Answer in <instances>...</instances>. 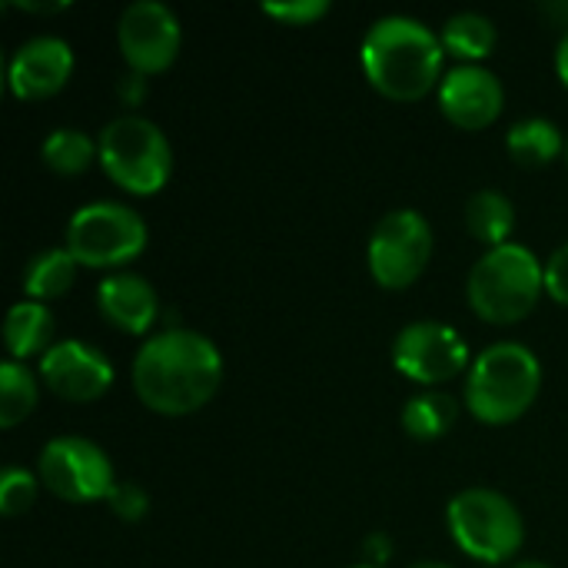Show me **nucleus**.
Returning <instances> with one entry per match:
<instances>
[{
    "mask_svg": "<svg viewBox=\"0 0 568 568\" xmlns=\"http://www.w3.org/2000/svg\"><path fill=\"white\" fill-rule=\"evenodd\" d=\"M33 499H37V479L20 466H7L0 473V513L20 516L33 506Z\"/></svg>",
    "mask_w": 568,
    "mask_h": 568,
    "instance_id": "obj_24",
    "label": "nucleus"
},
{
    "mask_svg": "<svg viewBox=\"0 0 568 568\" xmlns=\"http://www.w3.org/2000/svg\"><path fill=\"white\" fill-rule=\"evenodd\" d=\"M97 150H100L97 160L106 170V176L136 196H150V193L163 190L170 180V170H173L170 140L146 116L123 113V116L110 120L100 130Z\"/></svg>",
    "mask_w": 568,
    "mask_h": 568,
    "instance_id": "obj_5",
    "label": "nucleus"
},
{
    "mask_svg": "<svg viewBox=\"0 0 568 568\" xmlns=\"http://www.w3.org/2000/svg\"><path fill=\"white\" fill-rule=\"evenodd\" d=\"M50 339H53V316L43 303L37 300H23L17 303L10 313H7V323H3V343H7V353L10 359H27V356H43L50 349Z\"/></svg>",
    "mask_w": 568,
    "mask_h": 568,
    "instance_id": "obj_16",
    "label": "nucleus"
},
{
    "mask_svg": "<svg viewBox=\"0 0 568 568\" xmlns=\"http://www.w3.org/2000/svg\"><path fill=\"white\" fill-rule=\"evenodd\" d=\"M106 503H110V509H113L120 519H126V523L143 519V516H146V509H150L146 493H143L140 486H133V483H116V486H113V493L106 496Z\"/></svg>",
    "mask_w": 568,
    "mask_h": 568,
    "instance_id": "obj_26",
    "label": "nucleus"
},
{
    "mask_svg": "<svg viewBox=\"0 0 568 568\" xmlns=\"http://www.w3.org/2000/svg\"><path fill=\"white\" fill-rule=\"evenodd\" d=\"M443 47L459 57V60H483L489 57V50L496 47V23L486 17V13H476V10H463V13H453L446 23H443V33H439Z\"/></svg>",
    "mask_w": 568,
    "mask_h": 568,
    "instance_id": "obj_19",
    "label": "nucleus"
},
{
    "mask_svg": "<svg viewBox=\"0 0 568 568\" xmlns=\"http://www.w3.org/2000/svg\"><path fill=\"white\" fill-rule=\"evenodd\" d=\"M77 266H80V263L70 256L67 246H63V250H43V253H37V256L27 263V270H23V293H27L30 300H37V303L57 300V296H63V293L73 286Z\"/></svg>",
    "mask_w": 568,
    "mask_h": 568,
    "instance_id": "obj_18",
    "label": "nucleus"
},
{
    "mask_svg": "<svg viewBox=\"0 0 568 568\" xmlns=\"http://www.w3.org/2000/svg\"><path fill=\"white\" fill-rule=\"evenodd\" d=\"M546 293L568 306V243L559 246L546 263Z\"/></svg>",
    "mask_w": 568,
    "mask_h": 568,
    "instance_id": "obj_27",
    "label": "nucleus"
},
{
    "mask_svg": "<svg viewBox=\"0 0 568 568\" xmlns=\"http://www.w3.org/2000/svg\"><path fill=\"white\" fill-rule=\"evenodd\" d=\"M439 106L456 126L483 130L503 110V83L479 63L453 67L439 83Z\"/></svg>",
    "mask_w": 568,
    "mask_h": 568,
    "instance_id": "obj_14",
    "label": "nucleus"
},
{
    "mask_svg": "<svg viewBox=\"0 0 568 568\" xmlns=\"http://www.w3.org/2000/svg\"><path fill=\"white\" fill-rule=\"evenodd\" d=\"M369 270L379 286L403 290L426 270L433 256V230L423 213L416 210H393L386 213L369 236Z\"/></svg>",
    "mask_w": 568,
    "mask_h": 568,
    "instance_id": "obj_9",
    "label": "nucleus"
},
{
    "mask_svg": "<svg viewBox=\"0 0 568 568\" xmlns=\"http://www.w3.org/2000/svg\"><path fill=\"white\" fill-rule=\"evenodd\" d=\"M509 153L516 163L523 166H546L559 156L562 150V136L556 130L552 120L546 116H529V120H519L513 130H509Z\"/></svg>",
    "mask_w": 568,
    "mask_h": 568,
    "instance_id": "obj_20",
    "label": "nucleus"
},
{
    "mask_svg": "<svg viewBox=\"0 0 568 568\" xmlns=\"http://www.w3.org/2000/svg\"><path fill=\"white\" fill-rule=\"evenodd\" d=\"M17 7H20V10H33V13H57V10L67 7V0H63V3H33V0H20Z\"/></svg>",
    "mask_w": 568,
    "mask_h": 568,
    "instance_id": "obj_30",
    "label": "nucleus"
},
{
    "mask_svg": "<svg viewBox=\"0 0 568 568\" xmlns=\"http://www.w3.org/2000/svg\"><path fill=\"white\" fill-rule=\"evenodd\" d=\"M73 70V50L53 33L30 37L17 47L7 67V83L20 100H43L57 93Z\"/></svg>",
    "mask_w": 568,
    "mask_h": 568,
    "instance_id": "obj_13",
    "label": "nucleus"
},
{
    "mask_svg": "<svg viewBox=\"0 0 568 568\" xmlns=\"http://www.w3.org/2000/svg\"><path fill=\"white\" fill-rule=\"evenodd\" d=\"M409 568H453V566H443V562H416V566Z\"/></svg>",
    "mask_w": 568,
    "mask_h": 568,
    "instance_id": "obj_32",
    "label": "nucleus"
},
{
    "mask_svg": "<svg viewBox=\"0 0 568 568\" xmlns=\"http://www.w3.org/2000/svg\"><path fill=\"white\" fill-rule=\"evenodd\" d=\"M456 399L446 393H423L403 406V426L413 439H439L456 423Z\"/></svg>",
    "mask_w": 568,
    "mask_h": 568,
    "instance_id": "obj_21",
    "label": "nucleus"
},
{
    "mask_svg": "<svg viewBox=\"0 0 568 568\" xmlns=\"http://www.w3.org/2000/svg\"><path fill=\"white\" fill-rule=\"evenodd\" d=\"M223 379V356L203 333L166 329L150 336L133 359V389L143 406L183 416L213 399Z\"/></svg>",
    "mask_w": 568,
    "mask_h": 568,
    "instance_id": "obj_1",
    "label": "nucleus"
},
{
    "mask_svg": "<svg viewBox=\"0 0 568 568\" xmlns=\"http://www.w3.org/2000/svg\"><path fill=\"white\" fill-rule=\"evenodd\" d=\"M466 226L469 233L486 243L489 250L503 246L516 226V210H513V200L499 190H479L469 196L466 203Z\"/></svg>",
    "mask_w": 568,
    "mask_h": 568,
    "instance_id": "obj_17",
    "label": "nucleus"
},
{
    "mask_svg": "<svg viewBox=\"0 0 568 568\" xmlns=\"http://www.w3.org/2000/svg\"><path fill=\"white\" fill-rule=\"evenodd\" d=\"M100 313L123 333H146L156 323V290L136 273H110L97 286Z\"/></svg>",
    "mask_w": 568,
    "mask_h": 568,
    "instance_id": "obj_15",
    "label": "nucleus"
},
{
    "mask_svg": "<svg viewBox=\"0 0 568 568\" xmlns=\"http://www.w3.org/2000/svg\"><path fill=\"white\" fill-rule=\"evenodd\" d=\"M326 10H329L326 0H266L263 3V13H270L276 20H286V23H313Z\"/></svg>",
    "mask_w": 568,
    "mask_h": 568,
    "instance_id": "obj_25",
    "label": "nucleus"
},
{
    "mask_svg": "<svg viewBox=\"0 0 568 568\" xmlns=\"http://www.w3.org/2000/svg\"><path fill=\"white\" fill-rule=\"evenodd\" d=\"M369 83L393 100H419L443 73V40L413 17H383L363 37Z\"/></svg>",
    "mask_w": 568,
    "mask_h": 568,
    "instance_id": "obj_2",
    "label": "nucleus"
},
{
    "mask_svg": "<svg viewBox=\"0 0 568 568\" xmlns=\"http://www.w3.org/2000/svg\"><path fill=\"white\" fill-rule=\"evenodd\" d=\"M356 568H379V566H356Z\"/></svg>",
    "mask_w": 568,
    "mask_h": 568,
    "instance_id": "obj_34",
    "label": "nucleus"
},
{
    "mask_svg": "<svg viewBox=\"0 0 568 568\" xmlns=\"http://www.w3.org/2000/svg\"><path fill=\"white\" fill-rule=\"evenodd\" d=\"M40 156H43V163H47L53 173L73 176V173H83V170L100 156V150H97V143H93L87 133L63 126V130H53V133L43 140Z\"/></svg>",
    "mask_w": 568,
    "mask_h": 568,
    "instance_id": "obj_22",
    "label": "nucleus"
},
{
    "mask_svg": "<svg viewBox=\"0 0 568 568\" xmlns=\"http://www.w3.org/2000/svg\"><path fill=\"white\" fill-rule=\"evenodd\" d=\"M516 568H552V566H546V562H519Z\"/></svg>",
    "mask_w": 568,
    "mask_h": 568,
    "instance_id": "obj_33",
    "label": "nucleus"
},
{
    "mask_svg": "<svg viewBox=\"0 0 568 568\" xmlns=\"http://www.w3.org/2000/svg\"><path fill=\"white\" fill-rule=\"evenodd\" d=\"M546 290V266L532 250L503 243L489 250L469 273V306L489 323H519L532 313Z\"/></svg>",
    "mask_w": 568,
    "mask_h": 568,
    "instance_id": "obj_4",
    "label": "nucleus"
},
{
    "mask_svg": "<svg viewBox=\"0 0 568 568\" xmlns=\"http://www.w3.org/2000/svg\"><path fill=\"white\" fill-rule=\"evenodd\" d=\"M393 366L423 386H436L469 366V346L453 326L419 320L399 329L393 343Z\"/></svg>",
    "mask_w": 568,
    "mask_h": 568,
    "instance_id": "obj_10",
    "label": "nucleus"
},
{
    "mask_svg": "<svg viewBox=\"0 0 568 568\" xmlns=\"http://www.w3.org/2000/svg\"><path fill=\"white\" fill-rule=\"evenodd\" d=\"M37 406V379L20 366L17 359H7L0 366V426L13 429L20 419H27Z\"/></svg>",
    "mask_w": 568,
    "mask_h": 568,
    "instance_id": "obj_23",
    "label": "nucleus"
},
{
    "mask_svg": "<svg viewBox=\"0 0 568 568\" xmlns=\"http://www.w3.org/2000/svg\"><path fill=\"white\" fill-rule=\"evenodd\" d=\"M146 246V223L123 203H87L67 223V250L80 266H120Z\"/></svg>",
    "mask_w": 568,
    "mask_h": 568,
    "instance_id": "obj_7",
    "label": "nucleus"
},
{
    "mask_svg": "<svg viewBox=\"0 0 568 568\" xmlns=\"http://www.w3.org/2000/svg\"><path fill=\"white\" fill-rule=\"evenodd\" d=\"M366 549H369V552H373V556H376V559L383 562V559H386V549H389V546H386V539H383V536H373V539L366 542Z\"/></svg>",
    "mask_w": 568,
    "mask_h": 568,
    "instance_id": "obj_31",
    "label": "nucleus"
},
{
    "mask_svg": "<svg viewBox=\"0 0 568 568\" xmlns=\"http://www.w3.org/2000/svg\"><path fill=\"white\" fill-rule=\"evenodd\" d=\"M542 366L523 343H496L479 353L466 379V406L476 419L503 426L519 419L539 396Z\"/></svg>",
    "mask_w": 568,
    "mask_h": 568,
    "instance_id": "obj_3",
    "label": "nucleus"
},
{
    "mask_svg": "<svg viewBox=\"0 0 568 568\" xmlns=\"http://www.w3.org/2000/svg\"><path fill=\"white\" fill-rule=\"evenodd\" d=\"M143 77H146V73H136V70H130V73H123V77H120L116 93H120V100H123V103L136 106V103L146 97V80H143Z\"/></svg>",
    "mask_w": 568,
    "mask_h": 568,
    "instance_id": "obj_28",
    "label": "nucleus"
},
{
    "mask_svg": "<svg viewBox=\"0 0 568 568\" xmlns=\"http://www.w3.org/2000/svg\"><path fill=\"white\" fill-rule=\"evenodd\" d=\"M40 379L67 403H93L113 383V366L87 343H53L40 356Z\"/></svg>",
    "mask_w": 568,
    "mask_h": 568,
    "instance_id": "obj_12",
    "label": "nucleus"
},
{
    "mask_svg": "<svg viewBox=\"0 0 568 568\" xmlns=\"http://www.w3.org/2000/svg\"><path fill=\"white\" fill-rule=\"evenodd\" d=\"M116 40L136 73L166 70L180 50V20L160 0H136L120 13Z\"/></svg>",
    "mask_w": 568,
    "mask_h": 568,
    "instance_id": "obj_11",
    "label": "nucleus"
},
{
    "mask_svg": "<svg viewBox=\"0 0 568 568\" xmlns=\"http://www.w3.org/2000/svg\"><path fill=\"white\" fill-rule=\"evenodd\" d=\"M556 70H559L562 83L568 87V30L562 33V40H559V50H556Z\"/></svg>",
    "mask_w": 568,
    "mask_h": 568,
    "instance_id": "obj_29",
    "label": "nucleus"
},
{
    "mask_svg": "<svg viewBox=\"0 0 568 568\" xmlns=\"http://www.w3.org/2000/svg\"><path fill=\"white\" fill-rule=\"evenodd\" d=\"M446 519L459 549L483 562H503L516 556L526 539L519 509L496 489L459 493L449 503Z\"/></svg>",
    "mask_w": 568,
    "mask_h": 568,
    "instance_id": "obj_6",
    "label": "nucleus"
},
{
    "mask_svg": "<svg viewBox=\"0 0 568 568\" xmlns=\"http://www.w3.org/2000/svg\"><path fill=\"white\" fill-rule=\"evenodd\" d=\"M40 483L67 503L106 499L116 486L106 453L83 436H57L43 446L37 463Z\"/></svg>",
    "mask_w": 568,
    "mask_h": 568,
    "instance_id": "obj_8",
    "label": "nucleus"
}]
</instances>
